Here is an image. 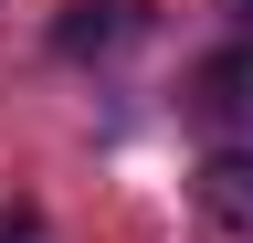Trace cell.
<instances>
[{"label":"cell","instance_id":"6da1fadb","mask_svg":"<svg viewBox=\"0 0 253 243\" xmlns=\"http://www.w3.org/2000/svg\"><path fill=\"white\" fill-rule=\"evenodd\" d=\"M190 201H201V222H211V233H232V243H253V138H232V148H211V159L190 169Z\"/></svg>","mask_w":253,"mask_h":243},{"label":"cell","instance_id":"7a4b0ae2","mask_svg":"<svg viewBox=\"0 0 253 243\" xmlns=\"http://www.w3.org/2000/svg\"><path fill=\"white\" fill-rule=\"evenodd\" d=\"M201 127H232V116H253V32H232V53H211L201 74H190V96H179Z\"/></svg>","mask_w":253,"mask_h":243},{"label":"cell","instance_id":"3957f363","mask_svg":"<svg viewBox=\"0 0 253 243\" xmlns=\"http://www.w3.org/2000/svg\"><path fill=\"white\" fill-rule=\"evenodd\" d=\"M137 32H148V11H126V0H74V11L53 21V53L84 64V53H126Z\"/></svg>","mask_w":253,"mask_h":243},{"label":"cell","instance_id":"277c9868","mask_svg":"<svg viewBox=\"0 0 253 243\" xmlns=\"http://www.w3.org/2000/svg\"><path fill=\"white\" fill-rule=\"evenodd\" d=\"M0 243H53V233L32 222V211H0Z\"/></svg>","mask_w":253,"mask_h":243},{"label":"cell","instance_id":"5b68a950","mask_svg":"<svg viewBox=\"0 0 253 243\" xmlns=\"http://www.w3.org/2000/svg\"><path fill=\"white\" fill-rule=\"evenodd\" d=\"M232 32H253V0H232Z\"/></svg>","mask_w":253,"mask_h":243}]
</instances>
